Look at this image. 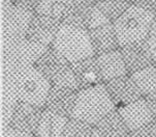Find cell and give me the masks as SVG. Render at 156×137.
<instances>
[{
	"instance_id": "7c38bea8",
	"label": "cell",
	"mask_w": 156,
	"mask_h": 137,
	"mask_svg": "<svg viewBox=\"0 0 156 137\" xmlns=\"http://www.w3.org/2000/svg\"><path fill=\"white\" fill-rule=\"evenodd\" d=\"M73 72H75L79 84L85 86V88L90 86L97 85V82L101 77L97 60H92L91 57L82 59L80 61L73 62Z\"/></svg>"
},
{
	"instance_id": "44dd1931",
	"label": "cell",
	"mask_w": 156,
	"mask_h": 137,
	"mask_svg": "<svg viewBox=\"0 0 156 137\" xmlns=\"http://www.w3.org/2000/svg\"><path fill=\"white\" fill-rule=\"evenodd\" d=\"M2 137H33V136L29 135V134L18 132V131H15V130H12V129L9 128L7 130H5L3 132Z\"/></svg>"
},
{
	"instance_id": "8fae6325",
	"label": "cell",
	"mask_w": 156,
	"mask_h": 137,
	"mask_svg": "<svg viewBox=\"0 0 156 137\" xmlns=\"http://www.w3.org/2000/svg\"><path fill=\"white\" fill-rule=\"evenodd\" d=\"M94 127L105 137H125L130 131L119 111L115 109L102 117Z\"/></svg>"
},
{
	"instance_id": "2e32d148",
	"label": "cell",
	"mask_w": 156,
	"mask_h": 137,
	"mask_svg": "<svg viewBox=\"0 0 156 137\" xmlns=\"http://www.w3.org/2000/svg\"><path fill=\"white\" fill-rule=\"evenodd\" d=\"M53 79L54 85L59 86V87H64V88H69V89H76L78 87L79 82L73 70L65 67L62 70H60Z\"/></svg>"
},
{
	"instance_id": "8992f818",
	"label": "cell",
	"mask_w": 156,
	"mask_h": 137,
	"mask_svg": "<svg viewBox=\"0 0 156 137\" xmlns=\"http://www.w3.org/2000/svg\"><path fill=\"white\" fill-rule=\"evenodd\" d=\"M119 113L130 131L137 130L154 120L152 110L145 99H139L119 108Z\"/></svg>"
},
{
	"instance_id": "9c48e42d",
	"label": "cell",
	"mask_w": 156,
	"mask_h": 137,
	"mask_svg": "<svg viewBox=\"0 0 156 137\" xmlns=\"http://www.w3.org/2000/svg\"><path fill=\"white\" fill-rule=\"evenodd\" d=\"M101 77L105 80L111 81L120 78L126 74V64L123 55L118 51H109L99 55L97 58Z\"/></svg>"
},
{
	"instance_id": "7a4b0ae2",
	"label": "cell",
	"mask_w": 156,
	"mask_h": 137,
	"mask_svg": "<svg viewBox=\"0 0 156 137\" xmlns=\"http://www.w3.org/2000/svg\"><path fill=\"white\" fill-rule=\"evenodd\" d=\"M153 16L147 9L131 6L116 20L114 26L116 39L121 46L139 44L151 29Z\"/></svg>"
},
{
	"instance_id": "277c9868",
	"label": "cell",
	"mask_w": 156,
	"mask_h": 137,
	"mask_svg": "<svg viewBox=\"0 0 156 137\" xmlns=\"http://www.w3.org/2000/svg\"><path fill=\"white\" fill-rule=\"evenodd\" d=\"M50 91L51 84L47 76L38 68H30L21 83L19 101L41 107L46 104Z\"/></svg>"
},
{
	"instance_id": "52a82bcc",
	"label": "cell",
	"mask_w": 156,
	"mask_h": 137,
	"mask_svg": "<svg viewBox=\"0 0 156 137\" xmlns=\"http://www.w3.org/2000/svg\"><path fill=\"white\" fill-rule=\"evenodd\" d=\"M76 96L78 94H75L73 89L54 85L47 99V109L70 118L76 105Z\"/></svg>"
},
{
	"instance_id": "30bf717a",
	"label": "cell",
	"mask_w": 156,
	"mask_h": 137,
	"mask_svg": "<svg viewBox=\"0 0 156 137\" xmlns=\"http://www.w3.org/2000/svg\"><path fill=\"white\" fill-rule=\"evenodd\" d=\"M69 118L62 117L46 109L43 111L36 136L39 137H62L63 131Z\"/></svg>"
},
{
	"instance_id": "3957f363",
	"label": "cell",
	"mask_w": 156,
	"mask_h": 137,
	"mask_svg": "<svg viewBox=\"0 0 156 137\" xmlns=\"http://www.w3.org/2000/svg\"><path fill=\"white\" fill-rule=\"evenodd\" d=\"M54 49L67 61L76 62L93 55L94 46L91 36L83 28L64 25L55 34Z\"/></svg>"
},
{
	"instance_id": "7402d4cb",
	"label": "cell",
	"mask_w": 156,
	"mask_h": 137,
	"mask_svg": "<svg viewBox=\"0 0 156 137\" xmlns=\"http://www.w3.org/2000/svg\"><path fill=\"white\" fill-rule=\"evenodd\" d=\"M125 137H131V135H127V136H125Z\"/></svg>"
},
{
	"instance_id": "d6986e66",
	"label": "cell",
	"mask_w": 156,
	"mask_h": 137,
	"mask_svg": "<svg viewBox=\"0 0 156 137\" xmlns=\"http://www.w3.org/2000/svg\"><path fill=\"white\" fill-rule=\"evenodd\" d=\"M107 22L108 19L99 10H95V12L92 13L91 19H90V25H91L92 28H102L105 27Z\"/></svg>"
},
{
	"instance_id": "9a60e30c",
	"label": "cell",
	"mask_w": 156,
	"mask_h": 137,
	"mask_svg": "<svg viewBox=\"0 0 156 137\" xmlns=\"http://www.w3.org/2000/svg\"><path fill=\"white\" fill-rule=\"evenodd\" d=\"M68 0H41L38 9L41 14L49 17H59L65 12Z\"/></svg>"
},
{
	"instance_id": "603a6c76",
	"label": "cell",
	"mask_w": 156,
	"mask_h": 137,
	"mask_svg": "<svg viewBox=\"0 0 156 137\" xmlns=\"http://www.w3.org/2000/svg\"><path fill=\"white\" fill-rule=\"evenodd\" d=\"M36 137H39V136H36Z\"/></svg>"
},
{
	"instance_id": "4fadbf2b",
	"label": "cell",
	"mask_w": 156,
	"mask_h": 137,
	"mask_svg": "<svg viewBox=\"0 0 156 137\" xmlns=\"http://www.w3.org/2000/svg\"><path fill=\"white\" fill-rule=\"evenodd\" d=\"M133 80L142 94H151L156 91V68L149 65L133 74Z\"/></svg>"
},
{
	"instance_id": "ba28073f",
	"label": "cell",
	"mask_w": 156,
	"mask_h": 137,
	"mask_svg": "<svg viewBox=\"0 0 156 137\" xmlns=\"http://www.w3.org/2000/svg\"><path fill=\"white\" fill-rule=\"evenodd\" d=\"M107 89L114 104H123L124 106L141 99L142 91L134 83L133 78L129 79L125 76L109 81Z\"/></svg>"
},
{
	"instance_id": "ac0fdd59",
	"label": "cell",
	"mask_w": 156,
	"mask_h": 137,
	"mask_svg": "<svg viewBox=\"0 0 156 137\" xmlns=\"http://www.w3.org/2000/svg\"><path fill=\"white\" fill-rule=\"evenodd\" d=\"M143 49L145 50L150 60H156V32L150 35V38L145 43Z\"/></svg>"
},
{
	"instance_id": "e0dca14e",
	"label": "cell",
	"mask_w": 156,
	"mask_h": 137,
	"mask_svg": "<svg viewBox=\"0 0 156 137\" xmlns=\"http://www.w3.org/2000/svg\"><path fill=\"white\" fill-rule=\"evenodd\" d=\"M131 137H156V123L153 120L144 127L131 131Z\"/></svg>"
},
{
	"instance_id": "5b68a950",
	"label": "cell",
	"mask_w": 156,
	"mask_h": 137,
	"mask_svg": "<svg viewBox=\"0 0 156 137\" xmlns=\"http://www.w3.org/2000/svg\"><path fill=\"white\" fill-rule=\"evenodd\" d=\"M43 114L41 107L19 101L16 104L9 120V128L21 133L36 135Z\"/></svg>"
},
{
	"instance_id": "ffe728a7",
	"label": "cell",
	"mask_w": 156,
	"mask_h": 137,
	"mask_svg": "<svg viewBox=\"0 0 156 137\" xmlns=\"http://www.w3.org/2000/svg\"><path fill=\"white\" fill-rule=\"evenodd\" d=\"M145 100H146V102L148 103V105H149L150 109L152 110L154 120H156V91L155 93L147 94Z\"/></svg>"
},
{
	"instance_id": "5bb4252c",
	"label": "cell",
	"mask_w": 156,
	"mask_h": 137,
	"mask_svg": "<svg viewBox=\"0 0 156 137\" xmlns=\"http://www.w3.org/2000/svg\"><path fill=\"white\" fill-rule=\"evenodd\" d=\"M93 125L70 117L65 126L62 137H92Z\"/></svg>"
},
{
	"instance_id": "6da1fadb",
	"label": "cell",
	"mask_w": 156,
	"mask_h": 137,
	"mask_svg": "<svg viewBox=\"0 0 156 137\" xmlns=\"http://www.w3.org/2000/svg\"><path fill=\"white\" fill-rule=\"evenodd\" d=\"M114 109L115 104L108 89L97 84L84 88L78 94L71 117L95 126Z\"/></svg>"
}]
</instances>
